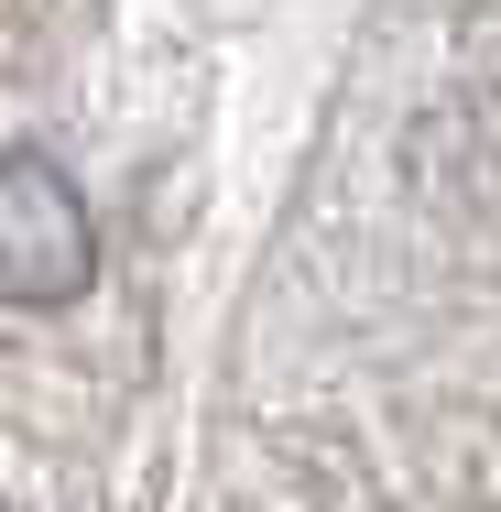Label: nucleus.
I'll return each instance as SVG.
<instances>
[{
	"label": "nucleus",
	"instance_id": "f257e3e1",
	"mask_svg": "<svg viewBox=\"0 0 501 512\" xmlns=\"http://www.w3.org/2000/svg\"><path fill=\"white\" fill-rule=\"evenodd\" d=\"M99 284V218L77 197V175L33 142L0 153V306L55 316Z\"/></svg>",
	"mask_w": 501,
	"mask_h": 512
},
{
	"label": "nucleus",
	"instance_id": "f03ea898",
	"mask_svg": "<svg viewBox=\"0 0 501 512\" xmlns=\"http://www.w3.org/2000/svg\"><path fill=\"white\" fill-rule=\"evenodd\" d=\"M0 512H11V502H0Z\"/></svg>",
	"mask_w": 501,
	"mask_h": 512
}]
</instances>
